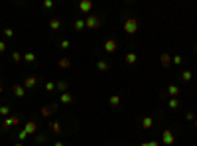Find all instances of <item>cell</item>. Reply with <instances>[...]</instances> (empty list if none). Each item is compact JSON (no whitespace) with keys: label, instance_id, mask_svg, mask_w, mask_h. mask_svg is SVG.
Returning a JSON list of instances; mask_svg holds the SVG:
<instances>
[{"label":"cell","instance_id":"1","mask_svg":"<svg viewBox=\"0 0 197 146\" xmlns=\"http://www.w3.org/2000/svg\"><path fill=\"white\" fill-rule=\"evenodd\" d=\"M124 32H126V34H136L138 32V22L134 18H128L126 22H124Z\"/></svg>","mask_w":197,"mask_h":146},{"label":"cell","instance_id":"2","mask_svg":"<svg viewBox=\"0 0 197 146\" xmlns=\"http://www.w3.org/2000/svg\"><path fill=\"white\" fill-rule=\"evenodd\" d=\"M162 142L167 144V146H171V144L175 142V136H174V132H171L170 128H166V130L162 132Z\"/></svg>","mask_w":197,"mask_h":146},{"label":"cell","instance_id":"3","mask_svg":"<svg viewBox=\"0 0 197 146\" xmlns=\"http://www.w3.org/2000/svg\"><path fill=\"white\" fill-rule=\"evenodd\" d=\"M85 26H87V28H91V30H97V28L100 26V20H99V16H87V20H85Z\"/></svg>","mask_w":197,"mask_h":146},{"label":"cell","instance_id":"4","mask_svg":"<svg viewBox=\"0 0 197 146\" xmlns=\"http://www.w3.org/2000/svg\"><path fill=\"white\" fill-rule=\"evenodd\" d=\"M116 49H118V44H116V40H112V37H111V40L104 41V52H107V53H114Z\"/></svg>","mask_w":197,"mask_h":146},{"label":"cell","instance_id":"5","mask_svg":"<svg viewBox=\"0 0 197 146\" xmlns=\"http://www.w3.org/2000/svg\"><path fill=\"white\" fill-rule=\"evenodd\" d=\"M57 111V105H45V107H41V116H49V115H53V112Z\"/></svg>","mask_w":197,"mask_h":146},{"label":"cell","instance_id":"6","mask_svg":"<svg viewBox=\"0 0 197 146\" xmlns=\"http://www.w3.org/2000/svg\"><path fill=\"white\" fill-rule=\"evenodd\" d=\"M91 8H93V2H91V0H81V2H79V10L81 12H91Z\"/></svg>","mask_w":197,"mask_h":146},{"label":"cell","instance_id":"7","mask_svg":"<svg viewBox=\"0 0 197 146\" xmlns=\"http://www.w3.org/2000/svg\"><path fill=\"white\" fill-rule=\"evenodd\" d=\"M37 79L33 77V75H30V77H26V81H24V89H32V87H36Z\"/></svg>","mask_w":197,"mask_h":146},{"label":"cell","instance_id":"8","mask_svg":"<svg viewBox=\"0 0 197 146\" xmlns=\"http://www.w3.org/2000/svg\"><path fill=\"white\" fill-rule=\"evenodd\" d=\"M12 93H14L16 97H20V99H22L24 95H26V89H24L22 85H14V87H12Z\"/></svg>","mask_w":197,"mask_h":146},{"label":"cell","instance_id":"9","mask_svg":"<svg viewBox=\"0 0 197 146\" xmlns=\"http://www.w3.org/2000/svg\"><path fill=\"white\" fill-rule=\"evenodd\" d=\"M59 101H61V103H63V105H69V103H71V101H73V95H71V93H67V91H65V93H61V97H59Z\"/></svg>","mask_w":197,"mask_h":146},{"label":"cell","instance_id":"10","mask_svg":"<svg viewBox=\"0 0 197 146\" xmlns=\"http://www.w3.org/2000/svg\"><path fill=\"white\" fill-rule=\"evenodd\" d=\"M24 130L28 132V134H33V132L37 130V126H36V123L33 120H30V123H26V126H24Z\"/></svg>","mask_w":197,"mask_h":146},{"label":"cell","instance_id":"11","mask_svg":"<svg viewBox=\"0 0 197 146\" xmlns=\"http://www.w3.org/2000/svg\"><path fill=\"white\" fill-rule=\"evenodd\" d=\"M152 124H154V119H152V116H144V119H142V128H146V130H148V128H152Z\"/></svg>","mask_w":197,"mask_h":146},{"label":"cell","instance_id":"12","mask_svg":"<svg viewBox=\"0 0 197 146\" xmlns=\"http://www.w3.org/2000/svg\"><path fill=\"white\" fill-rule=\"evenodd\" d=\"M160 61H162V65H164V67H170V65H171V57L167 55V53H162V55H160Z\"/></svg>","mask_w":197,"mask_h":146},{"label":"cell","instance_id":"13","mask_svg":"<svg viewBox=\"0 0 197 146\" xmlns=\"http://www.w3.org/2000/svg\"><path fill=\"white\" fill-rule=\"evenodd\" d=\"M49 28H51V30H59L61 28V20L59 18H51L49 20Z\"/></svg>","mask_w":197,"mask_h":146},{"label":"cell","instance_id":"14","mask_svg":"<svg viewBox=\"0 0 197 146\" xmlns=\"http://www.w3.org/2000/svg\"><path fill=\"white\" fill-rule=\"evenodd\" d=\"M24 61H28V63H33V61H36V53H33V52L24 53Z\"/></svg>","mask_w":197,"mask_h":146},{"label":"cell","instance_id":"15","mask_svg":"<svg viewBox=\"0 0 197 146\" xmlns=\"http://www.w3.org/2000/svg\"><path fill=\"white\" fill-rule=\"evenodd\" d=\"M59 67L61 69H69L71 67V61L67 59V57H61V59H59Z\"/></svg>","mask_w":197,"mask_h":146},{"label":"cell","instance_id":"16","mask_svg":"<svg viewBox=\"0 0 197 146\" xmlns=\"http://www.w3.org/2000/svg\"><path fill=\"white\" fill-rule=\"evenodd\" d=\"M73 28H75V30H77V32H81L83 28H87V26H85V20H75Z\"/></svg>","mask_w":197,"mask_h":146},{"label":"cell","instance_id":"17","mask_svg":"<svg viewBox=\"0 0 197 146\" xmlns=\"http://www.w3.org/2000/svg\"><path fill=\"white\" fill-rule=\"evenodd\" d=\"M167 93H170L171 97H178V95H179V89H178V85H170V87H167Z\"/></svg>","mask_w":197,"mask_h":146},{"label":"cell","instance_id":"18","mask_svg":"<svg viewBox=\"0 0 197 146\" xmlns=\"http://www.w3.org/2000/svg\"><path fill=\"white\" fill-rule=\"evenodd\" d=\"M124 59H126V63H136V59H138V55L136 53H126V57H124Z\"/></svg>","mask_w":197,"mask_h":146},{"label":"cell","instance_id":"19","mask_svg":"<svg viewBox=\"0 0 197 146\" xmlns=\"http://www.w3.org/2000/svg\"><path fill=\"white\" fill-rule=\"evenodd\" d=\"M55 87H57V89H59V91H63V93H65V91H67V81H65V79H59Z\"/></svg>","mask_w":197,"mask_h":146},{"label":"cell","instance_id":"20","mask_svg":"<svg viewBox=\"0 0 197 146\" xmlns=\"http://www.w3.org/2000/svg\"><path fill=\"white\" fill-rule=\"evenodd\" d=\"M97 69H99V71H108V63H107V61H103V59H100L99 63H97Z\"/></svg>","mask_w":197,"mask_h":146},{"label":"cell","instance_id":"21","mask_svg":"<svg viewBox=\"0 0 197 146\" xmlns=\"http://www.w3.org/2000/svg\"><path fill=\"white\" fill-rule=\"evenodd\" d=\"M108 103H111V105H112V107H116V105H120V97H118V95H112V97H111V99H108Z\"/></svg>","mask_w":197,"mask_h":146},{"label":"cell","instance_id":"22","mask_svg":"<svg viewBox=\"0 0 197 146\" xmlns=\"http://www.w3.org/2000/svg\"><path fill=\"white\" fill-rule=\"evenodd\" d=\"M179 107V99L178 97H171L170 99V109H178Z\"/></svg>","mask_w":197,"mask_h":146},{"label":"cell","instance_id":"23","mask_svg":"<svg viewBox=\"0 0 197 146\" xmlns=\"http://www.w3.org/2000/svg\"><path fill=\"white\" fill-rule=\"evenodd\" d=\"M181 79H183V81H191V79H193V73H191V71H187V69H185V71L181 73Z\"/></svg>","mask_w":197,"mask_h":146},{"label":"cell","instance_id":"24","mask_svg":"<svg viewBox=\"0 0 197 146\" xmlns=\"http://www.w3.org/2000/svg\"><path fill=\"white\" fill-rule=\"evenodd\" d=\"M0 115H2V116H8V115H10V107H8V105H2V107H0Z\"/></svg>","mask_w":197,"mask_h":146},{"label":"cell","instance_id":"25","mask_svg":"<svg viewBox=\"0 0 197 146\" xmlns=\"http://www.w3.org/2000/svg\"><path fill=\"white\" fill-rule=\"evenodd\" d=\"M51 130L55 132V134H59V132H61V124L59 123H51Z\"/></svg>","mask_w":197,"mask_h":146},{"label":"cell","instance_id":"26","mask_svg":"<svg viewBox=\"0 0 197 146\" xmlns=\"http://www.w3.org/2000/svg\"><path fill=\"white\" fill-rule=\"evenodd\" d=\"M53 89H55V83H53V81H47V83H45V91H53Z\"/></svg>","mask_w":197,"mask_h":146},{"label":"cell","instance_id":"27","mask_svg":"<svg viewBox=\"0 0 197 146\" xmlns=\"http://www.w3.org/2000/svg\"><path fill=\"white\" fill-rule=\"evenodd\" d=\"M12 126V119L8 116V119H4V124H2V128H10Z\"/></svg>","mask_w":197,"mask_h":146},{"label":"cell","instance_id":"28","mask_svg":"<svg viewBox=\"0 0 197 146\" xmlns=\"http://www.w3.org/2000/svg\"><path fill=\"white\" fill-rule=\"evenodd\" d=\"M181 61H183V59H181V55H175L174 59H171V63H175V65H181Z\"/></svg>","mask_w":197,"mask_h":146},{"label":"cell","instance_id":"29","mask_svg":"<svg viewBox=\"0 0 197 146\" xmlns=\"http://www.w3.org/2000/svg\"><path fill=\"white\" fill-rule=\"evenodd\" d=\"M12 59H14V61H20V59H24V57L20 55V52H14V53H12Z\"/></svg>","mask_w":197,"mask_h":146},{"label":"cell","instance_id":"30","mask_svg":"<svg viewBox=\"0 0 197 146\" xmlns=\"http://www.w3.org/2000/svg\"><path fill=\"white\" fill-rule=\"evenodd\" d=\"M44 8H53V0H44Z\"/></svg>","mask_w":197,"mask_h":146},{"label":"cell","instance_id":"31","mask_svg":"<svg viewBox=\"0 0 197 146\" xmlns=\"http://www.w3.org/2000/svg\"><path fill=\"white\" fill-rule=\"evenodd\" d=\"M4 36H6V37H12V36H14V30H10V28H6V30H4Z\"/></svg>","mask_w":197,"mask_h":146},{"label":"cell","instance_id":"32","mask_svg":"<svg viewBox=\"0 0 197 146\" xmlns=\"http://www.w3.org/2000/svg\"><path fill=\"white\" fill-rule=\"evenodd\" d=\"M59 48H61V49H67V48H69V41H67V40H63V41L59 44Z\"/></svg>","mask_w":197,"mask_h":146},{"label":"cell","instance_id":"33","mask_svg":"<svg viewBox=\"0 0 197 146\" xmlns=\"http://www.w3.org/2000/svg\"><path fill=\"white\" fill-rule=\"evenodd\" d=\"M185 119H187V120H195V112H187Z\"/></svg>","mask_w":197,"mask_h":146},{"label":"cell","instance_id":"34","mask_svg":"<svg viewBox=\"0 0 197 146\" xmlns=\"http://www.w3.org/2000/svg\"><path fill=\"white\" fill-rule=\"evenodd\" d=\"M146 146H160L158 140H150V142H146Z\"/></svg>","mask_w":197,"mask_h":146},{"label":"cell","instance_id":"35","mask_svg":"<svg viewBox=\"0 0 197 146\" xmlns=\"http://www.w3.org/2000/svg\"><path fill=\"white\" fill-rule=\"evenodd\" d=\"M6 52V44H4V41H0V53H4Z\"/></svg>","mask_w":197,"mask_h":146},{"label":"cell","instance_id":"36","mask_svg":"<svg viewBox=\"0 0 197 146\" xmlns=\"http://www.w3.org/2000/svg\"><path fill=\"white\" fill-rule=\"evenodd\" d=\"M26 136H28V132H26V130H20V140H24Z\"/></svg>","mask_w":197,"mask_h":146},{"label":"cell","instance_id":"37","mask_svg":"<svg viewBox=\"0 0 197 146\" xmlns=\"http://www.w3.org/2000/svg\"><path fill=\"white\" fill-rule=\"evenodd\" d=\"M10 119H12V124H18V123H20L18 116H10Z\"/></svg>","mask_w":197,"mask_h":146},{"label":"cell","instance_id":"38","mask_svg":"<svg viewBox=\"0 0 197 146\" xmlns=\"http://www.w3.org/2000/svg\"><path fill=\"white\" fill-rule=\"evenodd\" d=\"M53 146H65V144H63V142H55Z\"/></svg>","mask_w":197,"mask_h":146},{"label":"cell","instance_id":"39","mask_svg":"<svg viewBox=\"0 0 197 146\" xmlns=\"http://www.w3.org/2000/svg\"><path fill=\"white\" fill-rule=\"evenodd\" d=\"M14 146H24V144H22V142H20V144H14Z\"/></svg>","mask_w":197,"mask_h":146},{"label":"cell","instance_id":"40","mask_svg":"<svg viewBox=\"0 0 197 146\" xmlns=\"http://www.w3.org/2000/svg\"><path fill=\"white\" fill-rule=\"evenodd\" d=\"M2 91H4V89H2V85H0V93H2Z\"/></svg>","mask_w":197,"mask_h":146},{"label":"cell","instance_id":"41","mask_svg":"<svg viewBox=\"0 0 197 146\" xmlns=\"http://www.w3.org/2000/svg\"><path fill=\"white\" fill-rule=\"evenodd\" d=\"M195 52H197V44H195Z\"/></svg>","mask_w":197,"mask_h":146},{"label":"cell","instance_id":"42","mask_svg":"<svg viewBox=\"0 0 197 146\" xmlns=\"http://www.w3.org/2000/svg\"><path fill=\"white\" fill-rule=\"evenodd\" d=\"M195 126H197V119H195Z\"/></svg>","mask_w":197,"mask_h":146},{"label":"cell","instance_id":"43","mask_svg":"<svg viewBox=\"0 0 197 146\" xmlns=\"http://www.w3.org/2000/svg\"><path fill=\"white\" fill-rule=\"evenodd\" d=\"M140 146H146V142H144V144H140Z\"/></svg>","mask_w":197,"mask_h":146}]
</instances>
